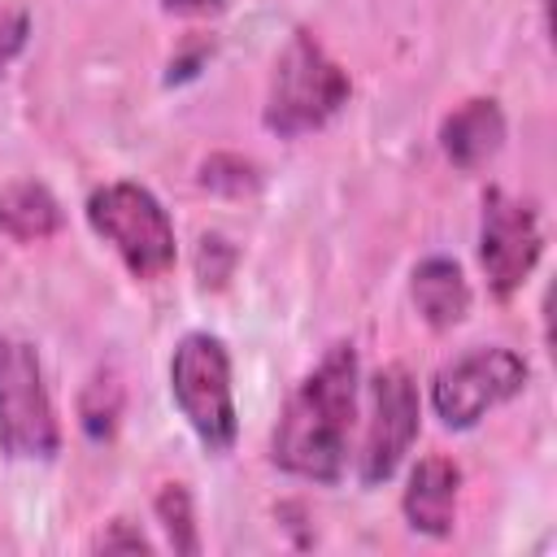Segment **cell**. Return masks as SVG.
Here are the masks:
<instances>
[{
	"label": "cell",
	"instance_id": "1",
	"mask_svg": "<svg viewBox=\"0 0 557 557\" xmlns=\"http://www.w3.org/2000/svg\"><path fill=\"white\" fill-rule=\"evenodd\" d=\"M357 413V352L335 344L313 374L287 396L270 435V461L296 479L335 483L348 466V431Z\"/></svg>",
	"mask_w": 557,
	"mask_h": 557
},
{
	"label": "cell",
	"instance_id": "2",
	"mask_svg": "<svg viewBox=\"0 0 557 557\" xmlns=\"http://www.w3.org/2000/svg\"><path fill=\"white\" fill-rule=\"evenodd\" d=\"M344 104H348V74L326 57V48L309 30H296L274 61V78L265 96V126L292 139V135H305L331 122Z\"/></svg>",
	"mask_w": 557,
	"mask_h": 557
},
{
	"label": "cell",
	"instance_id": "16",
	"mask_svg": "<svg viewBox=\"0 0 557 557\" xmlns=\"http://www.w3.org/2000/svg\"><path fill=\"white\" fill-rule=\"evenodd\" d=\"M235 270V244L222 239V235H205L200 248H196V278L205 287H222Z\"/></svg>",
	"mask_w": 557,
	"mask_h": 557
},
{
	"label": "cell",
	"instance_id": "10",
	"mask_svg": "<svg viewBox=\"0 0 557 557\" xmlns=\"http://www.w3.org/2000/svg\"><path fill=\"white\" fill-rule=\"evenodd\" d=\"M457 483H461V470L448 461V457H422L409 474V487H405V518L413 531L422 535H448L453 531V505H457Z\"/></svg>",
	"mask_w": 557,
	"mask_h": 557
},
{
	"label": "cell",
	"instance_id": "3",
	"mask_svg": "<svg viewBox=\"0 0 557 557\" xmlns=\"http://www.w3.org/2000/svg\"><path fill=\"white\" fill-rule=\"evenodd\" d=\"M170 392L183 409L187 426L209 453H226L235 444V396H231V357L218 335L191 331L178 339L170 357Z\"/></svg>",
	"mask_w": 557,
	"mask_h": 557
},
{
	"label": "cell",
	"instance_id": "9",
	"mask_svg": "<svg viewBox=\"0 0 557 557\" xmlns=\"http://www.w3.org/2000/svg\"><path fill=\"white\" fill-rule=\"evenodd\" d=\"M505 144V113L496 100H466L440 126V148L457 170H479Z\"/></svg>",
	"mask_w": 557,
	"mask_h": 557
},
{
	"label": "cell",
	"instance_id": "19",
	"mask_svg": "<svg viewBox=\"0 0 557 557\" xmlns=\"http://www.w3.org/2000/svg\"><path fill=\"white\" fill-rule=\"evenodd\" d=\"M170 13H183V17H209V13H222L226 0H161Z\"/></svg>",
	"mask_w": 557,
	"mask_h": 557
},
{
	"label": "cell",
	"instance_id": "12",
	"mask_svg": "<svg viewBox=\"0 0 557 557\" xmlns=\"http://www.w3.org/2000/svg\"><path fill=\"white\" fill-rule=\"evenodd\" d=\"M0 231L22 239V244H35V239H48L61 231V205L57 196L44 187V183H9L0 187Z\"/></svg>",
	"mask_w": 557,
	"mask_h": 557
},
{
	"label": "cell",
	"instance_id": "5",
	"mask_svg": "<svg viewBox=\"0 0 557 557\" xmlns=\"http://www.w3.org/2000/svg\"><path fill=\"white\" fill-rule=\"evenodd\" d=\"M0 448L17 461H44L61 448L39 357L17 335H0Z\"/></svg>",
	"mask_w": 557,
	"mask_h": 557
},
{
	"label": "cell",
	"instance_id": "18",
	"mask_svg": "<svg viewBox=\"0 0 557 557\" xmlns=\"http://www.w3.org/2000/svg\"><path fill=\"white\" fill-rule=\"evenodd\" d=\"M91 553H152V544H148L139 531H131V527L117 518L109 531H100V535L91 540Z\"/></svg>",
	"mask_w": 557,
	"mask_h": 557
},
{
	"label": "cell",
	"instance_id": "11",
	"mask_svg": "<svg viewBox=\"0 0 557 557\" xmlns=\"http://www.w3.org/2000/svg\"><path fill=\"white\" fill-rule=\"evenodd\" d=\"M409 292H413L418 313L435 331L457 326L466 318V309H470V283H466V274H461V265L453 257H426V261H418Z\"/></svg>",
	"mask_w": 557,
	"mask_h": 557
},
{
	"label": "cell",
	"instance_id": "13",
	"mask_svg": "<svg viewBox=\"0 0 557 557\" xmlns=\"http://www.w3.org/2000/svg\"><path fill=\"white\" fill-rule=\"evenodd\" d=\"M157 518L165 527V540L174 553H200V535H196V513H191V496L183 483H165L157 492Z\"/></svg>",
	"mask_w": 557,
	"mask_h": 557
},
{
	"label": "cell",
	"instance_id": "8",
	"mask_svg": "<svg viewBox=\"0 0 557 557\" xmlns=\"http://www.w3.org/2000/svg\"><path fill=\"white\" fill-rule=\"evenodd\" d=\"M374 392V418L366 431V448H361V483H383L396 474V466L405 461V453L418 440V387L400 366H387L374 374L370 383Z\"/></svg>",
	"mask_w": 557,
	"mask_h": 557
},
{
	"label": "cell",
	"instance_id": "4",
	"mask_svg": "<svg viewBox=\"0 0 557 557\" xmlns=\"http://www.w3.org/2000/svg\"><path fill=\"white\" fill-rule=\"evenodd\" d=\"M87 222L117 248L135 278H157L174 265V226L161 200L139 183H104L87 200Z\"/></svg>",
	"mask_w": 557,
	"mask_h": 557
},
{
	"label": "cell",
	"instance_id": "6",
	"mask_svg": "<svg viewBox=\"0 0 557 557\" xmlns=\"http://www.w3.org/2000/svg\"><path fill=\"white\" fill-rule=\"evenodd\" d=\"M527 387V361L513 348H470L448 361L431 383V405L448 431L474 426L487 409L513 400Z\"/></svg>",
	"mask_w": 557,
	"mask_h": 557
},
{
	"label": "cell",
	"instance_id": "15",
	"mask_svg": "<svg viewBox=\"0 0 557 557\" xmlns=\"http://www.w3.org/2000/svg\"><path fill=\"white\" fill-rule=\"evenodd\" d=\"M257 183H261L257 165L235 152H213L200 165V187H209L218 196H248V191H257Z\"/></svg>",
	"mask_w": 557,
	"mask_h": 557
},
{
	"label": "cell",
	"instance_id": "17",
	"mask_svg": "<svg viewBox=\"0 0 557 557\" xmlns=\"http://www.w3.org/2000/svg\"><path fill=\"white\" fill-rule=\"evenodd\" d=\"M26 35H30V22H26V13L22 9H9V4H0V70L26 48Z\"/></svg>",
	"mask_w": 557,
	"mask_h": 557
},
{
	"label": "cell",
	"instance_id": "14",
	"mask_svg": "<svg viewBox=\"0 0 557 557\" xmlns=\"http://www.w3.org/2000/svg\"><path fill=\"white\" fill-rule=\"evenodd\" d=\"M117 413H122V387L113 374H96L87 387H83V400H78V418H83V431L91 440H109L113 426H117Z\"/></svg>",
	"mask_w": 557,
	"mask_h": 557
},
{
	"label": "cell",
	"instance_id": "7",
	"mask_svg": "<svg viewBox=\"0 0 557 557\" xmlns=\"http://www.w3.org/2000/svg\"><path fill=\"white\" fill-rule=\"evenodd\" d=\"M540 226L535 213L522 200H509L500 187L483 196V226H479V261L487 274V287L496 296H513L522 278L540 261Z\"/></svg>",
	"mask_w": 557,
	"mask_h": 557
}]
</instances>
